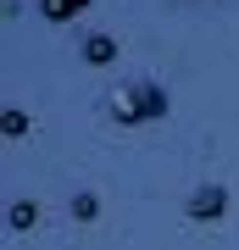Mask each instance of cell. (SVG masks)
Listing matches in <instances>:
<instances>
[{"label":"cell","mask_w":239,"mask_h":250,"mask_svg":"<svg viewBox=\"0 0 239 250\" xmlns=\"http://www.w3.org/2000/svg\"><path fill=\"white\" fill-rule=\"evenodd\" d=\"M167 111H173V95H167V83H156V78H139V83H123V89H111V117H117L123 128L161 123Z\"/></svg>","instance_id":"obj_1"},{"label":"cell","mask_w":239,"mask_h":250,"mask_svg":"<svg viewBox=\"0 0 239 250\" xmlns=\"http://www.w3.org/2000/svg\"><path fill=\"white\" fill-rule=\"evenodd\" d=\"M184 217L189 223H222L228 217V189L222 184H195L189 200H184Z\"/></svg>","instance_id":"obj_2"},{"label":"cell","mask_w":239,"mask_h":250,"mask_svg":"<svg viewBox=\"0 0 239 250\" xmlns=\"http://www.w3.org/2000/svg\"><path fill=\"white\" fill-rule=\"evenodd\" d=\"M34 6H39L44 22H78L89 11V0H34Z\"/></svg>","instance_id":"obj_3"},{"label":"cell","mask_w":239,"mask_h":250,"mask_svg":"<svg viewBox=\"0 0 239 250\" xmlns=\"http://www.w3.org/2000/svg\"><path fill=\"white\" fill-rule=\"evenodd\" d=\"M84 62H89V67H111V62H117V39H111V34H89V39H84Z\"/></svg>","instance_id":"obj_4"},{"label":"cell","mask_w":239,"mask_h":250,"mask_svg":"<svg viewBox=\"0 0 239 250\" xmlns=\"http://www.w3.org/2000/svg\"><path fill=\"white\" fill-rule=\"evenodd\" d=\"M6 228H11V233L39 228V206H34V200H11V206H6Z\"/></svg>","instance_id":"obj_5"},{"label":"cell","mask_w":239,"mask_h":250,"mask_svg":"<svg viewBox=\"0 0 239 250\" xmlns=\"http://www.w3.org/2000/svg\"><path fill=\"white\" fill-rule=\"evenodd\" d=\"M0 128H6V139H28V128H34V123H28L22 106H6V111H0Z\"/></svg>","instance_id":"obj_6"},{"label":"cell","mask_w":239,"mask_h":250,"mask_svg":"<svg viewBox=\"0 0 239 250\" xmlns=\"http://www.w3.org/2000/svg\"><path fill=\"white\" fill-rule=\"evenodd\" d=\"M95 217H100V200L89 195V189H84V195H72V223H95Z\"/></svg>","instance_id":"obj_7"}]
</instances>
